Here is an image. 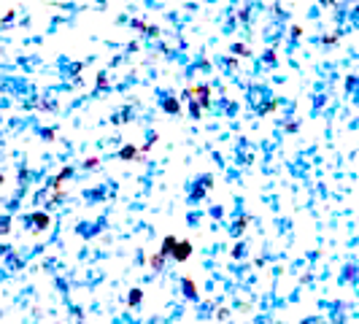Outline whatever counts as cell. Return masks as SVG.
Returning a JSON list of instances; mask_svg holds the SVG:
<instances>
[{"label":"cell","mask_w":359,"mask_h":324,"mask_svg":"<svg viewBox=\"0 0 359 324\" xmlns=\"http://www.w3.org/2000/svg\"><path fill=\"white\" fill-rule=\"evenodd\" d=\"M170 254H173L178 262H184L186 257L192 254V243H186V241H176V246H173V251H170Z\"/></svg>","instance_id":"obj_1"},{"label":"cell","mask_w":359,"mask_h":324,"mask_svg":"<svg viewBox=\"0 0 359 324\" xmlns=\"http://www.w3.org/2000/svg\"><path fill=\"white\" fill-rule=\"evenodd\" d=\"M173 246H176V238H168L165 243H162L160 251H162V254H170V251H173Z\"/></svg>","instance_id":"obj_2"},{"label":"cell","mask_w":359,"mask_h":324,"mask_svg":"<svg viewBox=\"0 0 359 324\" xmlns=\"http://www.w3.org/2000/svg\"><path fill=\"white\" fill-rule=\"evenodd\" d=\"M162 259H165V254H162V251L151 257V267H154V270H160V267H162Z\"/></svg>","instance_id":"obj_3"},{"label":"cell","mask_w":359,"mask_h":324,"mask_svg":"<svg viewBox=\"0 0 359 324\" xmlns=\"http://www.w3.org/2000/svg\"><path fill=\"white\" fill-rule=\"evenodd\" d=\"M184 292H186L189 297H194V295H197V292H194V281H184Z\"/></svg>","instance_id":"obj_4"},{"label":"cell","mask_w":359,"mask_h":324,"mask_svg":"<svg viewBox=\"0 0 359 324\" xmlns=\"http://www.w3.org/2000/svg\"><path fill=\"white\" fill-rule=\"evenodd\" d=\"M140 303V289H132V295H130V305H138Z\"/></svg>","instance_id":"obj_5"},{"label":"cell","mask_w":359,"mask_h":324,"mask_svg":"<svg viewBox=\"0 0 359 324\" xmlns=\"http://www.w3.org/2000/svg\"><path fill=\"white\" fill-rule=\"evenodd\" d=\"M122 157H124V160H130V157H135V149H124V152H122Z\"/></svg>","instance_id":"obj_6"},{"label":"cell","mask_w":359,"mask_h":324,"mask_svg":"<svg viewBox=\"0 0 359 324\" xmlns=\"http://www.w3.org/2000/svg\"><path fill=\"white\" fill-rule=\"evenodd\" d=\"M235 52L240 54V57H246V46H243V43H238V46H235Z\"/></svg>","instance_id":"obj_7"}]
</instances>
